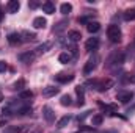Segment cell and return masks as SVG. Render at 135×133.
<instances>
[{"label":"cell","instance_id":"6da1fadb","mask_svg":"<svg viewBox=\"0 0 135 133\" xmlns=\"http://www.w3.org/2000/svg\"><path fill=\"white\" fill-rule=\"evenodd\" d=\"M107 38L112 41V42H119L121 41V28L115 24L108 25L107 27Z\"/></svg>","mask_w":135,"mask_h":133},{"label":"cell","instance_id":"7a4b0ae2","mask_svg":"<svg viewBox=\"0 0 135 133\" xmlns=\"http://www.w3.org/2000/svg\"><path fill=\"white\" fill-rule=\"evenodd\" d=\"M98 63H99V57H98V55L91 57V58L86 61L85 67H83V75H90V74H93V70L98 67Z\"/></svg>","mask_w":135,"mask_h":133},{"label":"cell","instance_id":"3957f363","mask_svg":"<svg viewBox=\"0 0 135 133\" xmlns=\"http://www.w3.org/2000/svg\"><path fill=\"white\" fill-rule=\"evenodd\" d=\"M91 85H94V88L98 89V91H107V89H110L112 86H113V80H110V78H105V80H101V81H93Z\"/></svg>","mask_w":135,"mask_h":133},{"label":"cell","instance_id":"277c9868","mask_svg":"<svg viewBox=\"0 0 135 133\" xmlns=\"http://www.w3.org/2000/svg\"><path fill=\"white\" fill-rule=\"evenodd\" d=\"M17 58H19V61H21V63H25V64H28V63H32L35 58H36V52H33V50L24 52V53H21Z\"/></svg>","mask_w":135,"mask_h":133},{"label":"cell","instance_id":"5b68a950","mask_svg":"<svg viewBox=\"0 0 135 133\" xmlns=\"http://www.w3.org/2000/svg\"><path fill=\"white\" fill-rule=\"evenodd\" d=\"M116 99L119 100L121 103H129L131 100L134 99V93L132 91H119L116 94Z\"/></svg>","mask_w":135,"mask_h":133},{"label":"cell","instance_id":"8992f818","mask_svg":"<svg viewBox=\"0 0 135 133\" xmlns=\"http://www.w3.org/2000/svg\"><path fill=\"white\" fill-rule=\"evenodd\" d=\"M99 47V38H90L86 42H85V49L88 52H93Z\"/></svg>","mask_w":135,"mask_h":133},{"label":"cell","instance_id":"52a82bcc","mask_svg":"<svg viewBox=\"0 0 135 133\" xmlns=\"http://www.w3.org/2000/svg\"><path fill=\"white\" fill-rule=\"evenodd\" d=\"M42 116H44V119L47 121V122H54V119H55V113H54V110L50 108V106H42Z\"/></svg>","mask_w":135,"mask_h":133},{"label":"cell","instance_id":"ba28073f","mask_svg":"<svg viewBox=\"0 0 135 133\" xmlns=\"http://www.w3.org/2000/svg\"><path fill=\"white\" fill-rule=\"evenodd\" d=\"M19 8H21V3H19L17 0H11V2H8V5H6L8 13H11V14L17 13V11H19Z\"/></svg>","mask_w":135,"mask_h":133},{"label":"cell","instance_id":"9c48e42d","mask_svg":"<svg viewBox=\"0 0 135 133\" xmlns=\"http://www.w3.org/2000/svg\"><path fill=\"white\" fill-rule=\"evenodd\" d=\"M58 88H55V86H46V88H42V96L44 97H52V96H55V94H58Z\"/></svg>","mask_w":135,"mask_h":133},{"label":"cell","instance_id":"30bf717a","mask_svg":"<svg viewBox=\"0 0 135 133\" xmlns=\"http://www.w3.org/2000/svg\"><path fill=\"white\" fill-rule=\"evenodd\" d=\"M55 80L60 81V83H68V81H72L74 80V75H68V74H57L55 75Z\"/></svg>","mask_w":135,"mask_h":133},{"label":"cell","instance_id":"8fae6325","mask_svg":"<svg viewBox=\"0 0 135 133\" xmlns=\"http://www.w3.org/2000/svg\"><path fill=\"white\" fill-rule=\"evenodd\" d=\"M42 11L47 13V14H54L55 13V5L52 2H44L42 3Z\"/></svg>","mask_w":135,"mask_h":133},{"label":"cell","instance_id":"7c38bea8","mask_svg":"<svg viewBox=\"0 0 135 133\" xmlns=\"http://www.w3.org/2000/svg\"><path fill=\"white\" fill-rule=\"evenodd\" d=\"M99 28H101V24H99V22H96V21H94V22H88V24H86V30H88L90 33H98V32H99Z\"/></svg>","mask_w":135,"mask_h":133},{"label":"cell","instance_id":"4fadbf2b","mask_svg":"<svg viewBox=\"0 0 135 133\" xmlns=\"http://www.w3.org/2000/svg\"><path fill=\"white\" fill-rule=\"evenodd\" d=\"M52 47V42L50 41H47V42H42L41 45H38L36 47V55H39V53H44V52H47L49 49Z\"/></svg>","mask_w":135,"mask_h":133},{"label":"cell","instance_id":"5bb4252c","mask_svg":"<svg viewBox=\"0 0 135 133\" xmlns=\"http://www.w3.org/2000/svg\"><path fill=\"white\" fill-rule=\"evenodd\" d=\"M46 25H47V21H46L44 17H35V21H33L35 28H44Z\"/></svg>","mask_w":135,"mask_h":133},{"label":"cell","instance_id":"9a60e30c","mask_svg":"<svg viewBox=\"0 0 135 133\" xmlns=\"http://www.w3.org/2000/svg\"><path fill=\"white\" fill-rule=\"evenodd\" d=\"M8 42L13 44V45L14 44H19L21 42V34L19 33H9L8 34Z\"/></svg>","mask_w":135,"mask_h":133},{"label":"cell","instance_id":"2e32d148","mask_svg":"<svg viewBox=\"0 0 135 133\" xmlns=\"http://www.w3.org/2000/svg\"><path fill=\"white\" fill-rule=\"evenodd\" d=\"M68 38H69V41L77 42V41L82 38V34H80V32H77V30H71V32L68 33Z\"/></svg>","mask_w":135,"mask_h":133},{"label":"cell","instance_id":"e0dca14e","mask_svg":"<svg viewBox=\"0 0 135 133\" xmlns=\"http://www.w3.org/2000/svg\"><path fill=\"white\" fill-rule=\"evenodd\" d=\"M75 93H77V97H79L77 105L82 106V105L85 103V100H83V88H82V86H77V88H75Z\"/></svg>","mask_w":135,"mask_h":133},{"label":"cell","instance_id":"ac0fdd59","mask_svg":"<svg viewBox=\"0 0 135 133\" xmlns=\"http://www.w3.org/2000/svg\"><path fill=\"white\" fill-rule=\"evenodd\" d=\"M102 122H104V117H102V114H94V116L91 117V124H93L94 127L101 125Z\"/></svg>","mask_w":135,"mask_h":133},{"label":"cell","instance_id":"d6986e66","mask_svg":"<svg viewBox=\"0 0 135 133\" xmlns=\"http://www.w3.org/2000/svg\"><path fill=\"white\" fill-rule=\"evenodd\" d=\"M60 11H61V14H69L72 11V5L71 3H61L60 5Z\"/></svg>","mask_w":135,"mask_h":133},{"label":"cell","instance_id":"ffe728a7","mask_svg":"<svg viewBox=\"0 0 135 133\" xmlns=\"http://www.w3.org/2000/svg\"><path fill=\"white\" fill-rule=\"evenodd\" d=\"M58 61H60L61 64H68V63L71 61V55H69V53H66V52L60 53V57H58Z\"/></svg>","mask_w":135,"mask_h":133},{"label":"cell","instance_id":"44dd1931","mask_svg":"<svg viewBox=\"0 0 135 133\" xmlns=\"http://www.w3.org/2000/svg\"><path fill=\"white\" fill-rule=\"evenodd\" d=\"M60 103H61L63 106H69V105H72V99H71V96H69V94H65V96H61V99H60Z\"/></svg>","mask_w":135,"mask_h":133},{"label":"cell","instance_id":"7402d4cb","mask_svg":"<svg viewBox=\"0 0 135 133\" xmlns=\"http://www.w3.org/2000/svg\"><path fill=\"white\" fill-rule=\"evenodd\" d=\"M21 36H24L25 41H33L35 38H36V34H35L33 32H28V30H24V32L21 33Z\"/></svg>","mask_w":135,"mask_h":133},{"label":"cell","instance_id":"603a6c76","mask_svg":"<svg viewBox=\"0 0 135 133\" xmlns=\"http://www.w3.org/2000/svg\"><path fill=\"white\" fill-rule=\"evenodd\" d=\"M27 129L28 127H11V129H8L5 133H24V132H27Z\"/></svg>","mask_w":135,"mask_h":133},{"label":"cell","instance_id":"cb8c5ba5","mask_svg":"<svg viewBox=\"0 0 135 133\" xmlns=\"http://www.w3.org/2000/svg\"><path fill=\"white\" fill-rule=\"evenodd\" d=\"M124 19H126V21H135V8L127 9V11L124 13Z\"/></svg>","mask_w":135,"mask_h":133},{"label":"cell","instance_id":"d4e9b609","mask_svg":"<svg viewBox=\"0 0 135 133\" xmlns=\"http://www.w3.org/2000/svg\"><path fill=\"white\" fill-rule=\"evenodd\" d=\"M69 119H71L69 116H63V117H61V119L57 122V127H58V129H63V127H66L68 122H69Z\"/></svg>","mask_w":135,"mask_h":133},{"label":"cell","instance_id":"484cf974","mask_svg":"<svg viewBox=\"0 0 135 133\" xmlns=\"http://www.w3.org/2000/svg\"><path fill=\"white\" fill-rule=\"evenodd\" d=\"M113 63L115 64H123L124 63V53H116L113 57Z\"/></svg>","mask_w":135,"mask_h":133},{"label":"cell","instance_id":"4316f807","mask_svg":"<svg viewBox=\"0 0 135 133\" xmlns=\"http://www.w3.org/2000/svg\"><path fill=\"white\" fill-rule=\"evenodd\" d=\"M24 86H25V80H24V78H19V80L14 83V89H16V91H22Z\"/></svg>","mask_w":135,"mask_h":133},{"label":"cell","instance_id":"83f0119b","mask_svg":"<svg viewBox=\"0 0 135 133\" xmlns=\"http://www.w3.org/2000/svg\"><path fill=\"white\" fill-rule=\"evenodd\" d=\"M33 97V93L32 91H22L21 93V99L24 100V99H32Z\"/></svg>","mask_w":135,"mask_h":133},{"label":"cell","instance_id":"f1b7e54d","mask_svg":"<svg viewBox=\"0 0 135 133\" xmlns=\"http://www.w3.org/2000/svg\"><path fill=\"white\" fill-rule=\"evenodd\" d=\"M65 25H66V22H60V24L54 28V32H57V33H58V32H61V30L65 28Z\"/></svg>","mask_w":135,"mask_h":133},{"label":"cell","instance_id":"f546056e","mask_svg":"<svg viewBox=\"0 0 135 133\" xmlns=\"http://www.w3.org/2000/svg\"><path fill=\"white\" fill-rule=\"evenodd\" d=\"M6 69H8L6 63H5V61H0V74H3V72H5Z\"/></svg>","mask_w":135,"mask_h":133},{"label":"cell","instance_id":"4dcf8cb0","mask_svg":"<svg viewBox=\"0 0 135 133\" xmlns=\"http://www.w3.org/2000/svg\"><path fill=\"white\" fill-rule=\"evenodd\" d=\"M38 5H39V3H38V2H36V0H32V2H28V6H30V8H36V6H38Z\"/></svg>","mask_w":135,"mask_h":133},{"label":"cell","instance_id":"1f68e13d","mask_svg":"<svg viewBox=\"0 0 135 133\" xmlns=\"http://www.w3.org/2000/svg\"><path fill=\"white\" fill-rule=\"evenodd\" d=\"M2 102H3V94L0 93V103H2Z\"/></svg>","mask_w":135,"mask_h":133},{"label":"cell","instance_id":"d6a6232c","mask_svg":"<svg viewBox=\"0 0 135 133\" xmlns=\"http://www.w3.org/2000/svg\"><path fill=\"white\" fill-rule=\"evenodd\" d=\"M2 17H3V11L0 9V21H2Z\"/></svg>","mask_w":135,"mask_h":133}]
</instances>
